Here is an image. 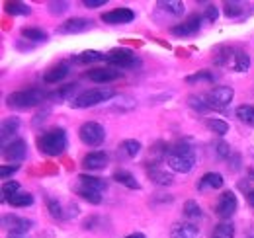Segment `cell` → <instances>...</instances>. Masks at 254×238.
<instances>
[{
    "mask_svg": "<svg viewBox=\"0 0 254 238\" xmlns=\"http://www.w3.org/2000/svg\"><path fill=\"white\" fill-rule=\"evenodd\" d=\"M164 160L172 172L188 174L195 164V150L188 143H176L164 152Z\"/></svg>",
    "mask_w": 254,
    "mask_h": 238,
    "instance_id": "6da1fadb",
    "label": "cell"
},
{
    "mask_svg": "<svg viewBox=\"0 0 254 238\" xmlns=\"http://www.w3.org/2000/svg\"><path fill=\"white\" fill-rule=\"evenodd\" d=\"M37 149L47 156H59L66 150V133L63 127L49 129L37 137Z\"/></svg>",
    "mask_w": 254,
    "mask_h": 238,
    "instance_id": "7a4b0ae2",
    "label": "cell"
},
{
    "mask_svg": "<svg viewBox=\"0 0 254 238\" xmlns=\"http://www.w3.org/2000/svg\"><path fill=\"white\" fill-rule=\"evenodd\" d=\"M112 98H116V92L114 90L98 86V88H90L80 92L76 98L70 100V106L82 110V108H92V106H98V104H104V102H108Z\"/></svg>",
    "mask_w": 254,
    "mask_h": 238,
    "instance_id": "3957f363",
    "label": "cell"
},
{
    "mask_svg": "<svg viewBox=\"0 0 254 238\" xmlns=\"http://www.w3.org/2000/svg\"><path fill=\"white\" fill-rule=\"evenodd\" d=\"M45 98H47V94H43L39 88H28V90L12 92L6 102H8V106H12L16 110H30L33 106L41 104Z\"/></svg>",
    "mask_w": 254,
    "mask_h": 238,
    "instance_id": "277c9868",
    "label": "cell"
},
{
    "mask_svg": "<svg viewBox=\"0 0 254 238\" xmlns=\"http://www.w3.org/2000/svg\"><path fill=\"white\" fill-rule=\"evenodd\" d=\"M78 137L88 147H100L106 141V129L100 123H96V121H86V123L80 125Z\"/></svg>",
    "mask_w": 254,
    "mask_h": 238,
    "instance_id": "5b68a950",
    "label": "cell"
},
{
    "mask_svg": "<svg viewBox=\"0 0 254 238\" xmlns=\"http://www.w3.org/2000/svg\"><path fill=\"white\" fill-rule=\"evenodd\" d=\"M233 96H235V90L231 86H217L205 94V100L209 110H223L233 102Z\"/></svg>",
    "mask_w": 254,
    "mask_h": 238,
    "instance_id": "8992f818",
    "label": "cell"
},
{
    "mask_svg": "<svg viewBox=\"0 0 254 238\" xmlns=\"http://www.w3.org/2000/svg\"><path fill=\"white\" fill-rule=\"evenodd\" d=\"M239 207V201H237V195L233 191H223L215 203V215L221 217V219H229L235 215V211Z\"/></svg>",
    "mask_w": 254,
    "mask_h": 238,
    "instance_id": "52a82bcc",
    "label": "cell"
},
{
    "mask_svg": "<svg viewBox=\"0 0 254 238\" xmlns=\"http://www.w3.org/2000/svg\"><path fill=\"white\" fill-rule=\"evenodd\" d=\"M106 60H108L110 64H114V66L127 68V66H131V64L135 62V55H133V51L127 49V47H116V49H112V51L106 55Z\"/></svg>",
    "mask_w": 254,
    "mask_h": 238,
    "instance_id": "ba28073f",
    "label": "cell"
},
{
    "mask_svg": "<svg viewBox=\"0 0 254 238\" xmlns=\"http://www.w3.org/2000/svg\"><path fill=\"white\" fill-rule=\"evenodd\" d=\"M133 20H135V12L129 10V8H116V10H110V12L102 14V22L104 24H110V26L129 24Z\"/></svg>",
    "mask_w": 254,
    "mask_h": 238,
    "instance_id": "9c48e42d",
    "label": "cell"
},
{
    "mask_svg": "<svg viewBox=\"0 0 254 238\" xmlns=\"http://www.w3.org/2000/svg\"><path fill=\"white\" fill-rule=\"evenodd\" d=\"M2 225L10 231V235H26L32 229V221L24 219V217H16V215H4L2 217Z\"/></svg>",
    "mask_w": 254,
    "mask_h": 238,
    "instance_id": "30bf717a",
    "label": "cell"
},
{
    "mask_svg": "<svg viewBox=\"0 0 254 238\" xmlns=\"http://www.w3.org/2000/svg\"><path fill=\"white\" fill-rule=\"evenodd\" d=\"M2 154H4V158H6V160L20 162V160H24V158H26V154H28V145H26V141H24V139H16V141H12L10 145H4Z\"/></svg>",
    "mask_w": 254,
    "mask_h": 238,
    "instance_id": "8fae6325",
    "label": "cell"
},
{
    "mask_svg": "<svg viewBox=\"0 0 254 238\" xmlns=\"http://www.w3.org/2000/svg\"><path fill=\"white\" fill-rule=\"evenodd\" d=\"M201 28V16H197V14H193L190 16L186 22H182V24H178V26H174L172 28V35H178V37H188V35H193V33H197Z\"/></svg>",
    "mask_w": 254,
    "mask_h": 238,
    "instance_id": "7c38bea8",
    "label": "cell"
},
{
    "mask_svg": "<svg viewBox=\"0 0 254 238\" xmlns=\"http://www.w3.org/2000/svg\"><path fill=\"white\" fill-rule=\"evenodd\" d=\"M82 166L86 170H102L108 166V154L102 152V150H96V152H88L84 158H82Z\"/></svg>",
    "mask_w": 254,
    "mask_h": 238,
    "instance_id": "4fadbf2b",
    "label": "cell"
},
{
    "mask_svg": "<svg viewBox=\"0 0 254 238\" xmlns=\"http://www.w3.org/2000/svg\"><path fill=\"white\" fill-rule=\"evenodd\" d=\"M199 229L193 223H174L170 229V238H197Z\"/></svg>",
    "mask_w": 254,
    "mask_h": 238,
    "instance_id": "5bb4252c",
    "label": "cell"
},
{
    "mask_svg": "<svg viewBox=\"0 0 254 238\" xmlns=\"http://www.w3.org/2000/svg\"><path fill=\"white\" fill-rule=\"evenodd\" d=\"M88 80L98 82V84H104V82H112V80H118L120 78V70H114V68H92L88 70Z\"/></svg>",
    "mask_w": 254,
    "mask_h": 238,
    "instance_id": "9a60e30c",
    "label": "cell"
},
{
    "mask_svg": "<svg viewBox=\"0 0 254 238\" xmlns=\"http://www.w3.org/2000/svg\"><path fill=\"white\" fill-rule=\"evenodd\" d=\"M88 26H90V22H88V20H84V18H72V20L63 22V24L57 28V31H59V33H66V35H70V33H80V31H84Z\"/></svg>",
    "mask_w": 254,
    "mask_h": 238,
    "instance_id": "2e32d148",
    "label": "cell"
},
{
    "mask_svg": "<svg viewBox=\"0 0 254 238\" xmlns=\"http://www.w3.org/2000/svg\"><path fill=\"white\" fill-rule=\"evenodd\" d=\"M147 174H149L151 181H155L157 185H170V183L174 181L172 174L166 172V170H164L162 166H159V164H153V166L147 170Z\"/></svg>",
    "mask_w": 254,
    "mask_h": 238,
    "instance_id": "e0dca14e",
    "label": "cell"
},
{
    "mask_svg": "<svg viewBox=\"0 0 254 238\" xmlns=\"http://www.w3.org/2000/svg\"><path fill=\"white\" fill-rule=\"evenodd\" d=\"M66 74H68V64H66V62H59L57 66H51V68L43 74V80H45L47 84H57V82L63 80Z\"/></svg>",
    "mask_w": 254,
    "mask_h": 238,
    "instance_id": "ac0fdd59",
    "label": "cell"
},
{
    "mask_svg": "<svg viewBox=\"0 0 254 238\" xmlns=\"http://www.w3.org/2000/svg\"><path fill=\"white\" fill-rule=\"evenodd\" d=\"M223 176L219 172H207L203 178L199 179V183H197V187L203 191V189H221L223 187Z\"/></svg>",
    "mask_w": 254,
    "mask_h": 238,
    "instance_id": "d6986e66",
    "label": "cell"
},
{
    "mask_svg": "<svg viewBox=\"0 0 254 238\" xmlns=\"http://www.w3.org/2000/svg\"><path fill=\"white\" fill-rule=\"evenodd\" d=\"M76 179H78L80 185H84V187H88V189H94V191H100V193L108 187V183H106L104 179L96 178V176H90V174H80Z\"/></svg>",
    "mask_w": 254,
    "mask_h": 238,
    "instance_id": "ffe728a7",
    "label": "cell"
},
{
    "mask_svg": "<svg viewBox=\"0 0 254 238\" xmlns=\"http://www.w3.org/2000/svg\"><path fill=\"white\" fill-rule=\"evenodd\" d=\"M114 179H116L118 183L129 187V189H139V187H141V183L135 179V176H133L131 172H127V170H116V172H114Z\"/></svg>",
    "mask_w": 254,
    "mask_h": 238,
    "instance_id": "44dd1931",
    "label": "cell"
},
{
    "mask_svg": "<svg viewBox=\"0 0 254 238\" xmlns=\"http://www.w3.org/2000/svg\"><path fill=\"white\" fill-rule=\"evenodd\" d=\"M139 152H141V143H139V141H135V139H126V141H122V145H120V154H122V156H126V158H135Z\"/></svg>",
    "mask_w": 254,
    "mask_h": 238,
    "instance_id": "7402d4cb",
    "label": "cell"
},
{
    "mask_svg": "<svg viewBox=\"0 0 254 238\" xmlns=\"http://www.w3.org/2000/svg\"><path fill=\"white\" fill-rule=\"evenodd\" d=\"M159 6L164 10V12L172 14V16H182L184 10H186L184 2H180V0H160Z\"/></svg>",
    "mask_w": 254,
    "mask_h": 238,
    "instance_id": "603a6c76",
    "label": "cell"
},
{
    "mask_svg": "<svg viewBox=\"0 0 254 238\" xmlns=\"http://www.w3.org/2000/svg\"><path fill=\"white\" fill-rule=\"evenodd\" d=\"M6 201H8L12 207H28V205L33 203V195L28 193V191H18V193H14L12 197H8Z\"/></svg>",
    "mask_w": 254,
    "mask_h": 238,
    "instance_id": "cb8c5ba5",
    "label": "cell"
},
{
    "mask_svg": "<svg viewBox=\"0 0 254 238\" xmlns=\"http://www.w3.org/2000/svg\"><path fill=\"white\" fill-rule=\"evenodd\" d=\"M18 127H20V121L16 118H8L2 121V141H4V145H6V139L8 137H12V135L18 133Z\"/></svg>",
    "mask_w": 254,
    "mask_h": 238,
    "instance_id": "d4e9b609",
    "label": "cell"
},
{
    "mask_svg": "<svg viewBox=\"0 0 254 238\" xmlns=\"http://www.w3.org/2000/svg\"><path fill=\"white\" fill-rule=\"evenodd\" d=\"M76 193L82 197V199H86L88 203H94V205H98V203H102V195H100V191H94V189H88V187H84V185H76Z\"/></svg>",
    "mask_w": 254,
    "mask_h": 238,
    "instance_id": "484cf974",
    "label": "cell"
},
{
    "mask_svg": "<svg viewBox=\"0 0 254 238\" xmlns=\"http://www.w3.org/2000/svg\"><path fill=\"white\" fill-rule=\"evenodd\" d=\"M235 114H237V118L241 119L243 123L253 125L254 127V106H249V104H247V106H239Z\"/></svg>",
    "mask_w": 254,
    "mask_h": 238,
    "instance_id": "4316f807",
    "label": "cell"
},
{
    "mask_svg": "<svg viewBox=\"0 0 254 238\" xmlns=\"http://www.w3.org/2000/svg\"><path fill=\"white\" fill-rule=\"evenodd\" d=\"M6 12L12 16H28L32 10L24 2H6Z\"/></svg>",
    "mask_w": 254,
    "mask_h": 238,
    "instance_id": "83f0119b",
    "label": "cell"
},
{
    "mask_svg": "<svg viewBox=\"0 0 254 238\" xmlns=\"http://www.w3.org/2000/svg\"><path fill=\"white\" fill-rule=\"evenodd\" d=\"M211 238H235V227L231 223H219Z\"/></svg>",
    "mask_w": 254,
    "mask_h": 238,
    "instance_id": "f1b7e54d",
    "label": "cell"
},
{
    "mask_svg": "<svg viewBox=\"0 0 254 238\" xmlns=\"http://www.w3.org/2000/svg\"><path fill=\"white\" fill-rule=\"evenodd\" d=\"M102 59H106V55L100 53V51H84V53H80V55L74 57V62L84 64V62H96V60H102Z\"/></svg>",
    "mask_w": 254,
    "mask_h": 238,
    "instance_id": "f546056e",
    "label": "cell"
},
{
    "mask_svg": "<svg viewBox=\"0 0 254 238\" xmlns=\"http://www.w3.org/2000/svg\"><path fill=\"white\" fill-rule=\"evenodd\" d=\"M205 125H207V129H211L217 135H227L229 133V123H225L223 119H207Z\"/></svg>",
    "mask_w": 254,
    "mask_h": 238,
    "instance_id": "4dcf8cb0",
    "label": "cell"
},
{
    "mask_svg": "<svg viewBox=\"0 0 254 238\" xmlns=\"http://www.w3.org/2000/svg\"><path fill=\"white\" fill-rule=\"evenodd\" d=\"M249 66H251V57H249L247 53H243V51L235 53V70H239V72H247Z\"/></svg>",
    "mask_w": 254,
    "mask_h": 238,
    "instance_id": "1f68e13d",
    "label": "cell"
},
{
    "mask_svg": "<svg viewBox=\"0 0 254 238\" xmlns=\"http://www.w3.org/2000/svg\"><path fill=\"white\" fill-rule=\"evenodd\" d=\"M22 35L26 39H32V41H45L47 39V33L43 30H39V28H24Z\"/></svg>",
    "mask_w": 254,
    "mask_h": 238,
    "instance_id": "d6a6232c",
    "label": "cell"
},
{
    "mask_svg": "<svg viewBox=\"0 0 254 238\" xmlns=\"http://www.w3.org/2000/svg\"><path fill=\"white\" fill-rule=\"evenodd\" d=\"M184 215H186L188 219H199V217H201V207L197 205V201H193V199L186 201V203H184Z\"/></svg>",
    "mask_w": 254,
    "mask_h": 238,
    "instance_id": "836d02e7",
    "label": "cell"
},
{
    "mask_svg": "<svg viewBox=\"0 0 254 238\" xmlns=\"http://www.w3.org/2000/svg\"><path fill=\"white\" fill-rule=\"evenodd\" d=\"M188 104H190L193 110H197V112H207L209 110L205 96H190L188 98Z\"/></svg>",
    "mask_w": 254,
    "mask_h": 238,
    "instance_id": "e575fe53",
    "label": "cell"
},
{
    "mask_svg": "<svg viewBox=\"0 0 254 238\" xmlns=\"http://www.w3.org/2000/svg\"><path fill=\"white\" fill-rule=\"evenodd\" d=\"M243 14V4L239 2H225V16L227 18H237Z\"/></svg>",
    "mask_w": 254,
    "mask_h": 238,
    "instance_id": "d590c367",
    "label": "cell"
},
{
    "mask_svg": "<svg viewBox=\"0 0 254 238\" xmlns=\"http://www.w3.org/2000/svg\"><path fill=\"white\" fill-rule=\"evenodd\" d=\"M201 80H205V82H213L215 80V76H213V72H209V70H201V72H197V74H191L186 78V82H201Z\"/></svg>",
    "mask_w": 254,
    "mask_h": 238,
    "instance_id": "8d00e7d4",
    "label": "cell"
},
{
    "mask_svg": "<svg viewBox=\"0 0 254 238\" xmlns=\"http://www.w3.org/2000/svg\"><path fill=\"white\" fill-rule=\"evenodd\" d=\"M47 209H49V215L53 217V219H63V207H61V203L59 201H55V199H47Z\"/></svg>",
    "mask_w": 254,
    "mask_h": 238,
    "instance_id": "74e56055",
    "label": "cell"
},
{
    "mask_svg": "<svg viewBox=\"0 0 254 238\" xmlns=\"http://www.w3.org/2000/svg\"><path fill=\"white\" fill-rule=\"evenodd\" d=\"M18 191H20L18 181H6V183L2 185V195H4V199L12 197V195H14V193H18Z\"/></svg>",
    "mask_w": 254,
    "mask_h": 238,
    "instance_id": "f35d334b",
    "label": "cell"
},
{
    "mask_svg": "<svg viewBox=\"0 0 254 238\" xmlns=\"http://www.w3.org/2000/svg\"><path fill=\"white\" fill-rule=\"evenodd\" d=\"M76 88V84H66V86H63V88L59 90V92H55V94H51L49 98H53V100H63V98H66L72 90Z\"/></svg>",
    "mask_w": 254,
    "mask_h": 238,
    "instance_id": "ab89813d",
    "label": "cell"
},
{
    "mask_svg": "<svg viewBox=\"0 0 254 238\" xmlns=\"http://www.w3.org/2000/svg\"><path fill=\"white\" fill-rule=\"evenodd\" d=\"M215 152H217V156H219V158H229V154H231V147H229L225 141H219V143L215 145Z\"/></svg>",
    "mask_w": 254,
    "mask_h": 238,
    "instance_id": "60d3db41",
    "label": "cell"
},
{
    "mask_svg": "<svg viewBox=\"0 0 254 238\" xmlns=\"http://www.w3.org/2000/svg\"><path fill=\"white\" fill-rule=\"evenodd\" d=\"M66 10H68L66 2H49V12L51 14H63Z\"/></svg>",
    "mask_w": 254,
    "mask_h": 238,
    "instance_id": "b9f144b4",
    "label": "cell"
},
{
    "mask_svg": "<svg viewBox=\"0 0 254 238\" xmlns=\"http://www.w3.org/2000/svg\"><path fill=\"white\" fill-rule=\"evenodd\" d=\"M217 16H219V10H217L213 4H209V6L205 8V14H203V18H205L207 22H215V20H217Z\"/></svg>",
    "mask_w": 254,
    "mask_h": 238,
    "instance_id": "7bdbcfd3",
    "label": "cell"
},
{
    "mask_svg": "<svg viewBox=\"0 0 254 238\" xmlns=\"http://www.w3.org/2000/svg\"><path fill=\"white\" fill-rule=\"evenodd\" d=\"M16 170H18V164H12V166L2 164V166H0V176H2V178H8V176H12Z\"/></svg>",
    "mask_w": 254,
    "mask_h": 238,
    "instance_id": "ee69618b",
    "label": "cell"
},
{
    "mask_svg": "<svg viewBox=\"0 0 254 238\" xmlns=\"http://www.w3.org/2000/svg\"><path fill=\"white\" fill-rule=\"evenodd\" d=\"M82 4H84L86 8H100V6L106 4V0H84Z\"/></svg>",
    "mask_w": 254,
    "mask_h": 238,
    "instance_id": "f6af8a7d",
    "label": "cell"
},
{
    "mask_svg": "<svg viewBox=\"0 0 254 238\" xmlns=\"http://www.w3.org/2000/svg\"><path fill=\"white\" fill-rule=\"evenodd\" d=\"M247 199H249V205L254 209V189H249V195H247Z\"/></svg>",
    "mask_w": 254,
    "mask_h": 238,
    "instance_id": "bcb514c9",
    "label": "cell"
},
{
    "mask_svg": "<svg viewBox=\"0 0 254 238\" xmlns=\"http://www.w3.org/2000/svg\"><path fill=\"white\" fill-rule=\"evenodd\" d=\"M124 238H145V235H141V233H133V235H129V237H124Z\"/></svg>",
    "mask_w": 254,
    "mask_h": 238,
    "instance_id": "7dc6e473",
    "label": "cell"
},
{
    "mask_svg": "<svg viewBox=\"0 0 254 238\" xmlns=\"http://www.w3.org/2000/svg\"><path fill=\"white\" fill-rule=\"evenodd\" d=\"M8 238H28L26 235H10Z\"/></svg>",
    "mask_w": 254,
    "mask_h": 238,
    "instance_id": "c3c4849f",
    "label": "cell"
}]
</instances>
